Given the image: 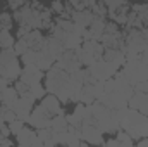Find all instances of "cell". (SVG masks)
Returning <instances> with one entry per match:
<instances>
[{
  "label": "cell",
  "mask_w": 148,
  "mask_h": 147,
  "mask_svg": "<svg viewBox=\"0 0 148 147\" xmlns=\"http://www.w3.org/2000/svg\"><path fill=\"white\" fill-rule=\"evenodd\" d=\"M50 119H52V116L43 109L41 106H36L35 109H31V114H29L28 123H29L35 130H38V128H47V126H50Z\"/></svg>",
  "instance_id": "1"
},
{
  "label": "cell",
  "mask_w": 148,
  "mask_h": 147,
  "mask_svg": "<svg viewBox=\"0 0 148 147\" xmlns=\"http://www.w3.org/2000/svg\"><path fill=\"white\" fill-rule=\"evenodd\" d=\"M43 109L47 111L50 116H55V114H64V111L60 109V101L55 94H47L43 99H41V104H40Z\"/></svg>",
  "instance_id": "2"
},
{
  "label": "cell",
  "mask_w": 148,
  "mask_h": 147,
  "mask_svg": "<svg viewBox=\"0 0 148 147\" xmlns=\"http://www.w3.org/2000/svg\"><path fill=\"white\" fill-rule=\"evenodd\" d=\"M127 104H129V109H136V111H140V112H143V114L147 116L148 94H145V92H136V94H133V95L129 97Z\"/></svg>",
  "instance_id": "3"
},
{
  "label": "cell",
  "mask_w": 148,
  "mask_h": 147,
  "mask_svg": "<svg viewBox=\"0 0 148 147\" xmlns=\"http://www.w3.org/2000/svg\"><path fill=\"white\" fill-rule=\"evenodd\" d=\"M93 17H95V14H93L90 9L73 10V14H71V19H73L74 23H77V24H81V26H84V28H88V26L91 24Z\"/></svg>",
  "instance_id": "4"
},
{
  "label": "cell",
  "mask_w": 148,
  "mask_h": 147,
  "mask_svg": "<svg viewBox=\"0 0 148 147\" xmlns=\"http://www.w3.org/2000/svg\"><path fill=\"white\" fill-rule=\"evenodd\" d=\"M26 40H28V43H29V47H31V49L40 50V49L45 45V40H47V37H43L41 30H31V31L26 35Z\"/></svg>",
  "instance_id": "5"
},
{
  "label": "cell",
  "mask_w": 148,
  "mask_h": 147,
  "mask_svg": "<svg viewBox=\"0 0 148 147\" xmlns=\"http://www.w3.org/2000/svg\"><path fill=\"white\" fill-rule=\"evenodd\" d=\"M50 128H52L53 132L67 130V128H69L67 118H66L64 114H55V116H52V119H50Z\"/></svg>",
  "instance_id": "6"
},
{
  "label": "cell",
  "mask_w": 148,
  "mask_h": 147,
  "mask_svg": "<svg viewBox=\"0 0 148 147\" xmlns=\"http://www.w3.org/2000/svg\"><path fill=\"white\" fill-rule=\"evenodd\" d=\"M17 99H19V92L16 90V87H7V88L3 90V102H2V104H5L7 107L12 109V106L16 104Z\"/></svg>",
  "instance_id": "7"
},
{
  "label": "cell",
  "mask_w": 148,
  "mask_h": 147,
  "mask_svg": "<svg viewBox=\"0 0 148 147\" xmlns=\"http://www.w3.org/2000/svg\"><path fill=\"white\" fill-rule=\"evenodd\" d=\"M35 133H36V132H33L31 128L24 126V128L16 135V142H17L19 146H31V139H33Z\"/></svg>",
  "instance_id": "8"
},
{
  "label": "cell",
  "mask_w": 148,
  "mask_h": 147,
  "mask_svg": "<svg viewBox=\"0 0 148 147\" xmlns=\"http://www.w3.org/2000/svg\"><path fill=\"white\" fill-rule=\"evenodd\" d=\"M16 40L10 35V30H2L0 31V49H9V47H14Z\"/></svg>",
  "instance_id": "9"
},
{
  "label": "cell",
  "mask_w": 148,
  "mask_h": 147,
  "mask_svg": "<svg viewBox=\"0 0 148 147\" xmlns=\"http://www.w3.org/2000/svg\"><path fill=\"white\" fill-rule=\"evenodd\" d=\"M29 49H31V47H29V43H28L26 38H17L16 43H14V50H16V54H17L19 57H21L23 54H26Z\"/></svg>",
  "instance_id": "10"
},
{
  "label": "cell",
  "mask_w": 148,
  "mask_h": 147,
  "mask_svg": "<svg viewBox=\"0 0 148 147\" xmlns=\"http://www.w3.org/2000/svg\"><path fill=\"white\" fill-rule=\"evenodd\" d=\"M29 92H31L36 99H43V97L47 95V88H45V85H41V81L29 85Z\"/></svg>",
  "instance_id": "11"
},
{
  "label": "cell",
  "mask_w": 148,
  "mask_h": 147,
  "mask_svg": "<svg viewBox=\"0 0 148 147\" xmlns=\"http://www.w3.org/2000/svg\"><path fill=\"white\" fill-rule=\"evenodd\" d=\"M117 139H119V142L122 144V147H129L134 144V139L127 133V132H122V130H117Z\"/></svg>",
  "instance_id": "12"
},
{
  "label": "cell",
  "mask_w": 148,
  "mask_h": 147,
  "mask_svg": "<svg viewBox=\"0 0 148 147\" xmlns=\"http://www.w3.org/2000/svg\"><path fill=\"white\" fill-rule=\"evenodd\" d=\"M0 23H2V26H3L5 30H10L12 24H14V17H12V14L7 12V10L0 12Z\"/></svg>",
  "instance_id": "13"
},
{
  "label": "cell",
  "mask_w": 148,
  "mask_h": 147,
  "mask_svg": "<svg viewBox=\"0 0 148 147\" xmlns=\"http://www.w3.org/2000/svg\"><path fill=\"white\" fill-rule=\"evenodd\" d=\"M9 128H10V133H12V135H17V133L24 128V121L19 119V118H16V119H12V121L9 123Z\"/></svg>",
  "instance_id": "14"
},
{
  "label": "cell",
  "mask_w": 148,
  "mask_h": 147,
  "mask_svg": "<svg viewBox=\"0 0 148 147\" xmlns=\"http://www.w3.org/2000/svg\"><path fill=\"white\" fill-rule=\"evenodd\" d=\"M50 10H52V14L60 16V14L66 10V3H64L62 0H52V3H50Z\"/></svg>",
  "instance_id": "15"
},
{
  "label": "cell",
  "mask_w": 148,
  "mask_h": 147,
  "mask_svg": "<svg viewBox=\"0 0 148 147\" xmlns=\"http://www.w3.org/2000/svg\"><path fill=\"white\" fill-rule=\"evenodd\" d=\"M55 23H57V26H60V28H62L64 31H67V33L74 30V21L73 19H60V17H57Z\"/></svg>",
  "instance_id": "16"
},
{
  "label": "cell",
  "mask_w": 148,
  "mask_h": 147,
  "mask_svg": "<svg viewBox=\"0 0 148 147\" xmlns=\"http://www.w3.org/2000/svg\"><path fill=\"white\" fill-rule=\"evenodd\" d=\"M127 0H103V3L107 5V9L109 10H115V9H119L121 5H124Z\"/></svg>",
  "instance_id": "17"
},
{
  "label": "cell",
  "mask_w": 148,
  "mask_h": 147,
  "mask_svg": "<svg viewBox=\"0 0 148 147\" xmlns=\"http://www.w3.org/2000/svg\"><path fill=\"white\" fill-rule=\"evenodd\" d=\"M14 87H16V90L19 92V95H23V94H26V92L29 90V85L24 83L23 80H16V81H14Z\"/></svg>",
  "instance_id": "18"
},
{
  "label": "cell",
  "mask_w": 148,
  "mask_h": 147,
  "mask_svg": "<svg viewBox=\"0 0 148 147\" xmlns=\"http://www.w3.org/2000/svg\"><path fill=\"white\" fill-rule=\"evenodd\" d=\"M5 2L9 3V7H10V9H14V10H16V9H19V7H23L24 3H28L29 0H5Z\"/></svg>",
  "instance_id": "19"
},
{
  "label": "cell",
  "mask_w": 148,
  "mask_h": 147,
  "mask_svg": "<svg viewBox=\"0 0 148 147\" xmlns=\"http://www.w3.org/2000/svg\"><path fill=\"white\" fill-rule=\"evenodd\" d=\"M29 31H31V30H29L28 26H19V28H17V33H16V35H17V38H26V35H28Z\"/></svg>",
  "instance_id": "20"
},
{
  "label": "cell",
  "mask_w": 148,
  "mask_h": 147,
  "mask_svg": "<svg viewBox=\"0 0 148 147\" xmlns=\"http://www.w3.org/2000/svg\"><path fill=\"white\" fill-rule=\"evenodd\" d=\"M140 147H143V146H148V139L147 137H141V139H138V142H136Z\"/></svg>",
  "instance_id": "21"
},
{
  "label": "cell",
  "mask_w": 148,
  "mask_h": 147,
  "mask_svg": "<svg viewBox=\"0 0 148 147\" xmlns=\"http://www.w3.org/2000/svg\"><path fill=\"white\" fill-rule=\"evenodd\" d=\"M141 35L145 38V42H148V26H143V28H141Z\"/></svg>",
  "instance_id": "22"
},
{
  "label": "cell",
  "mask_w": 148,
  "mask_h": 147,
  "mask_svg": "<svg viewBox=\"0 0 148 147\" xmlns=\"http://www.w3.org/2000/svg\"><path fill=\"white\" fill-rule=\"evenodd\" d=\"M3 125H5V119H3V118H2V114H0V128H2Z\"/></svg>",
  "instance_id": "23"
},
{
  "label": "cell",
  "mask_w": 148,
  "mask_h": 147,
  "mask_svg": "<svg viewBox=\"0 0 148 147\" xmlns=\"http://www.w3.org/2000/svg\"><path fill=\"white\" fill-rule=\"evenodd\" d=\"M2 30H3V26H2V23H0V31H2Z\"/></svg>",
  "instance_id": "24"
},
{
  "label": "cell",
  "mask_w": 148,
  "mask_h": 147,
  "mask_svg": "<svg viewBox=\"0 0 148 147\" xmlns=\"http://www.w3.org/2000/svg\"><path fill=\"white\" fill-rule=\"evenodd\" d=\"M147 116H148V111H147Z\"/></svg>",
  "instance_id": "25"
}]
</instances>
